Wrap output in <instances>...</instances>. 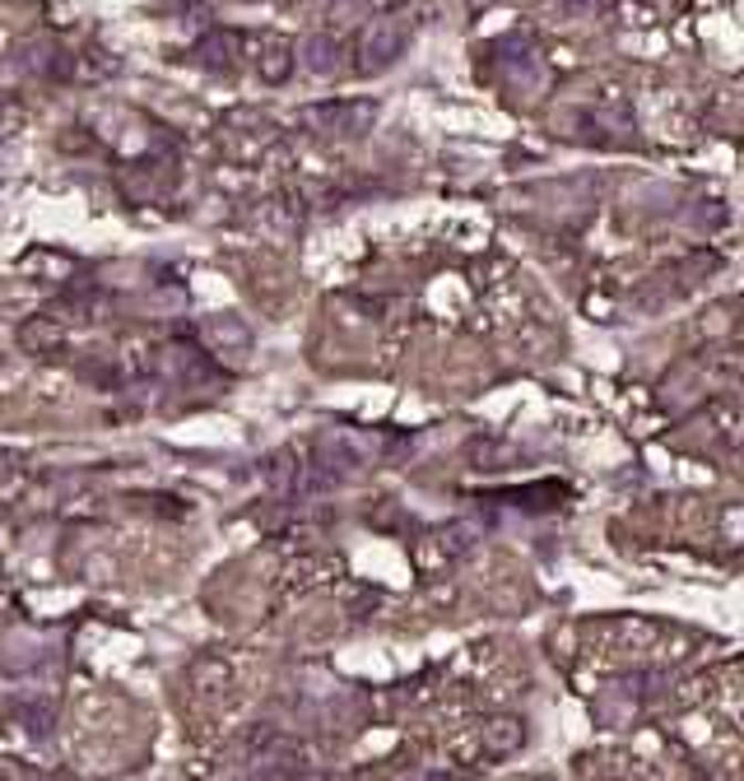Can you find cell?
I'll list each match as a JSON object with an SVG mask.
<instances>
[{
  "label": "cell",
  "mask_w": 744,
  "mask_h": 781,
  "mask_svg": "<svg viewBox=\"0 0 744 781\" xmlns=\"http://www.w3.org/2000/svg\"><path fill=\"white\" fill-rule=\"evenodd\" d=\"M303 56H307V71H317V75H331V71H335V56H340V48H335L331 38H312Z\"/></svg>",
  "instance_id": "obj_2"
},
{
  "label": "cell",
  "mask_w": 744,
  "mask_h": 781,
  "mask_svg": "<svg viewBox=\"0 0 744 781\" xmlns=\"http://www.w3.org/2000/svg\"><path fill=\"white\" fill-rule=\"evenodd\" d=\"M400 48H405L400 29H396V24H377V29L364 38V65H368V71H381V65H391V61L400 56Z\"/></svg>",
  "instance_id": "obj_1"
}]
</instances>
